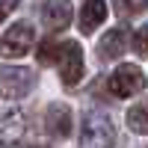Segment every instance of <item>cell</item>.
<instances>
[{"label": "cell", "instance_id": "obj_1", "mask_svg": "<svg viewBox=\"0 0 148 148\" xmlns=\"http://www.w3.org/2000/svg\"><path fill=\"white\" fill-rule=\"evenodd\" d=\"M80 145L83 148H113L116 145L113 121L104 113H86L80 121Z\"/></svg>", "mask_w": 148, "mask_h": 148}, {"label": "cell", "instance_id": "obj_2", "mask_svg": "<svg viewBox=\"0 0 148 148\" xmlns=\"http://www.w3.org/2000/svg\"><path fill=\"white\" fill-rule=\"evenodd\" d=\"M36 83V74L24 65H0V95L3 98H24Z\"/></svg>", "mask_w": 148, "mask_h": 148}, {"label": "cell", "instance_id": "obj_3", "mask_svg": "<svg viewBox=\"0 0 148 148\" xmlns=\"http://www.w3.org/2000/svg\"><path fill=\"white\" fill-rule=\"evenodd\" d=\"M145 74L139 65H119L110 77V92L116 98H130V95H139L145 89Z\"/></svg>", "mask_w": 148, "mask_h": 148}, {"label": "cell", "instance_id": "obj_4", "mask_svg": "<svg viewBox=\"0 0 148 148\" xmlns=\"http://www.w3.org/2000/svg\"><path fill=\"white\" fill-rule=\"evenodd\" d=\"M33 42H36V33H33L30 24H12V27L3 33V39H0V53L12 56V59L27 56Z\"/></svg>", "mask_w": 148, "mask_h": 148}, {"label": "cell", "instance_id": "obj_5", "mask_svg": "<svg viewBox=\"0 0 148 148\" xmlns=\"http://www.w3.org/2000/svg\"><path fill=\"white\" fill-rule=\"evenodd\" d=\"M56 65H59L62 83H68V86L80 83V77H83V51H80V45L77 42H62V53H59Z\"/></svg>", "mask_w": 148, "mask_h": 148}, {"label": "cell", "instance_id": "obj_6", "mask_svg": "<svg viewBox=\"0 0 148 148\" xmlns=\"http://www.w3.org/2000/svg\"><path fill=\"white\" fill-rule=\"evenodd\" d=\"M45 127L53 139H65L71 133V110H68V104H51L47 107Z\"/></svg>", "mask_w": 148, "mask_h": 148}, {"label": "cell", "instance_id": "obj_7", "mask_svg": "<svg viewBox=\"0 0 148 148\" xmlns=\"http://www.w3.org/2000/svg\"><path fill=\"white\" fill-rule=\"evenodd\" d=\"M71 15H74L71 0H47L45 12H42V18H45V24L51 30H65L71 24Z\"/></svg>", "mask_w": 148, "mask_h": 148}, {"label": "cell", "instance_id": "obj_8", "mask_svg": "<svg viewBox=\"0 0 148 148\" xmlns=\"http://www.w3.org/2000/svg\"><path fill=\"white\" fill-rule=\"evenodd\" d=\"M104 18H107V3L104 0H86L83 9H80L77 27H80V33H95L98 24H101Z\"/></svg>", "mask_w": 148, "mask_h": 148}, {"label": "cell", "instance_id": "obj_9", "mask_svg": "<svg viewBox=\"0 0 148 148\" xmlns=\"http://www.w3.org/2000/svg\"><path fill=\"white\" fill-rule=\"evenodd\" d=\"M125 51H127V33L125 30H110L101 39V45H98V56L101 59H116Z\"/></svg>", "mask_w": 148, "mask_h": 148}, {"label": "cell", "instance_id": "obj_10", "mask_svg": "<svg viewBox=\"0 0 148 148\" xmlns=\"http://www.w3.org/2000/svg\"><path fill=\"white\" fill-rule=\"evenodd\" d=\"M24 130V116L18 110H6V113H0V136L6 139H18Z\"/></svg>", "mask_w": 148, "mask_h": 148}, {"label": "cell", "instance_id": "obj_11", "mask_svg": "<svg viewBox=\"0 0 148 148\" xmlns=\"http://www.w3.org/2000/svg\"><path fill=\"white\" fill-rule=\"evenodd\" d=\"M125 121H127V127L133 133H148V101L130 107L127 113H125Z\"/></svg>", "mask_w": 148, "mask_h": 148}, {"label": "cell", "instance_id": "obj_12", "mask_svg": "<svg viewBox=\"0 0 148 148\" xmlns=\"http://www.w3.org/2000/svg\"><path fill=\"white\" fill-rule=\"evenodd\" d=\"M59 53H62V45H59L56 39H45L39 47H36V59H39L42 65H51L59 59Z\"/></svg>", "mask_w": 148, "mask_h": 148}, {"label": "cell", "instance_id": "obj_13", "mask_svg": "<svg viewBox=\"0 0 148 148\" xmlns=\"http://www.w3.org/2000/svg\"><path fill=\"white\" fill-rule=\"evenodd\" d=\"M145 6H148V0H116L119 15H139Z\"/></svg>", "mask_w": 148, "mask_h": 148}, {"label": "cell", "instance_id": "obj_14", "mask_svg": "<svg viewBox=\"0 0 148 148\" xmlns=\"http://www.w3.org/2000/svg\"><path fill=\"white\" fill-rule=\"evenodd\" d=\"M133 51H136L139 56H148V24L133 33Z\"/></svg>", "mask_w": 148, "mask_h": 148}, {"label": "cell", "instance_id": "obj_15", "mask_svg": "<svg viewBox=\"0 0 148 148\" xmlns=\"http://www.w3.org/2000/svg\"><path fill=\"white\" fill-rule=\"evenodd\" d=\"M15 3H18V0H0V21L6 18V12H9L12 6H15Z\"/></svg>", "mask_w": 148, "mask_h": 148}]
</instances>
